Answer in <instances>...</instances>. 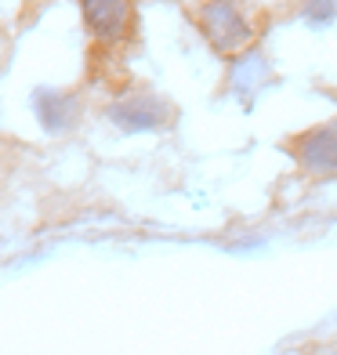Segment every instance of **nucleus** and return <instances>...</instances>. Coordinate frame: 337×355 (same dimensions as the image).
I'll list each match as a JSON object with an SVG mask.
<instances>
[{
  "instance_id": "1",
  "label": "nucleus",
  "mask_w": 337,
  "mask_h": 355,
  "mask_svg": "<svg viewBox=\"0 0 337 355\" xmlns=\"http://www.w3.org/2000/svg\"><path fill=\"white\" fill-rule=\"evenodd\" d=\"M189 15L200 37L221 58H236L258 40V26L250 19L247 0H189Z\"/></svg>"
},
{
  "instance_id": "2",
  "label": "nucleus",
  "mask_w": 337,
  "mask_h": 355,
  "mask_svg": "<svg viewBox=\"0 0 337 355\" xmlns=\"http://www.w3.org/2000/svg\"><path fill=\"white\" fill-rule=\"evenodd\" d=\"M80 19H84L87 37L105 47V51H120V47L135 44L138 37V4L135 0H76Z\"/></svg>"
},
{
  "instance_id": "3",
  "label": "nucleus",
  "mask_w": 337,
  "mask_h": 355,
  "mask_svg": "<svg viewBox=\"0 0 337 355\" xmlns=\"http://www.w3.org/2000/svg\"><path fill=\"white\" fill-rule=\"evenodd\" d=\"M297 167L312 178H337V120L316 123L286 141Z\"/></svg>"
},
{
  "instance_id": "4",
  "label": "nucleus",
  "mask_w": 337,
  "mask_h": 355,
  "mask_svg": "<svg viewBox=\"0 0 337 355\" xmlns=\"http://www.w3.org/2000/svg\"><path fill=\"white\" fill-rule=\"evenodd\" d=\"M109 120L123 131H159L174 120V105L156 91H131L109 105Z\"/></svg>"
},
{
  "instance_id": "5",
  "label": "nucleus",
  "mask_w": 337,
  "mask_h": 355,
  "mask_svg": "<svg viewBox=\"0 0 337 355\" xmlns=\"http://www.w3.org/2000/svg\"><path fill=\"white\" fill-rule=\"evenodd\" d=\"M268 80H272V66L258 47H247L243 55H236L229 62V91L236 98H254V94H261L268 87Z\"/></svg>"
},
{
  "instance_id": "6",
  "label": "nucleus",
  "mask_w": 337,
  "mask_h": 355,
  "mask_svg": "<svg viewBox=\"0 0 337 355\" xmlns=\"http://www.w3.org/2000/svg\"><path fill=\"white\" fill-rule=\"evenodd\" d=\"M33 105H37L40 123L55 135L73 131L80 123V112H84V102H80V94H73V91H47L44 87V91H37Z\"/></svg>"
},
{
  "instance_id": "7",
  "label": "nucleus",
  "mask_w": 337,
  "mask_h": 355,
  "mask_svg": "<svg viewBox=\"0 0 337 355\" xmlns=\"http://www.w3.org/2000/svg\"><path fill=\"white\" fill-rule=\"evenodd\" d=\"M301 19L316 29L330 26L337 19V0H301Z\"/></svg>"
}]
</instances>
